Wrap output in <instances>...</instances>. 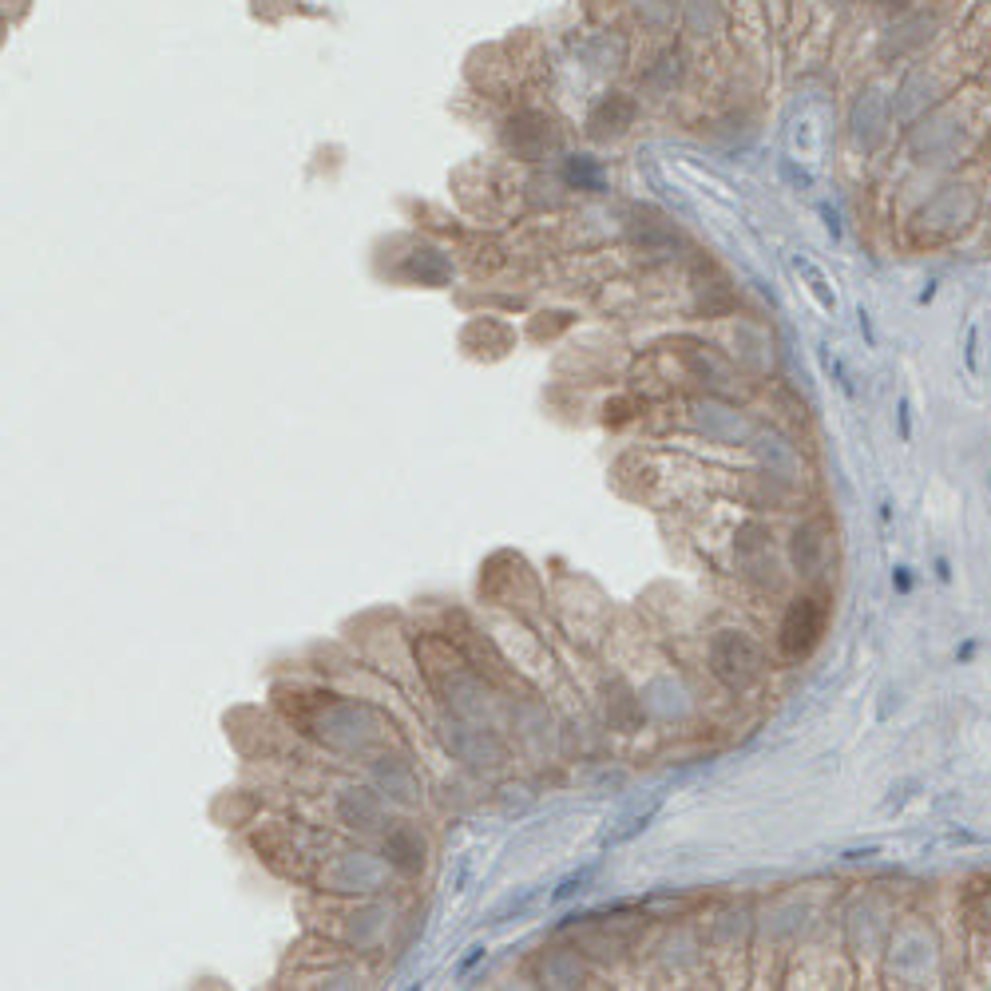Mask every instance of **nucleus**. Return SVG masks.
I'll return each instance as SVG.
<instances>
[{
    "label": "nucleus",
    "instance_id": "obj_1",
    "mask_svg": "<svg viewBox=\"0 0 991 991\" xmlns=\"http://www.w3.org/2000/svg\"><path fill=\"white\" fill-rule=\"evenodd\" d=\"M821 631H825V607L817 599H797L781 623V651L789 659H801L817 647Z\"/></svg>",
    "mask_w": 991,
    "mask_h": 991
},
{
    "label": "nucleus",
    "instance_id": "obj_2",
    "mask_svg": "<svg viewBox=\"0 0 991 991\" xmlns=\"http://www.w3.org/2000/svg\"><path fill=\"white\" fill-rule=\"evenodd\" d=\"M892 583H896L900 591H908V587H912V575H908V567H896V575H892Z\"/></svg>",
    "mask_w": 991,
    "mask_h": 991
}]
</instances>
